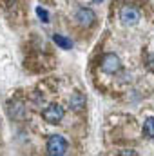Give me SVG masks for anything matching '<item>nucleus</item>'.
Here are the masks:
<instances>
[{
	"label": "nucleus",
	"instance_id": "7",
	"mask_svg": "<svg viewBox=\"0 0 154 156\" xmlns=\"http://www.w3.org/2000/svg\"><path fill=\"white\" fill-rule=\"evenodd\" d=\"M53 42L56 45H60L62 49H71L73 47V42L69 38H65V37H62V35H53Z\"/></svg>",
	"mask_w": 154,
	"mask_h": 156
},
{
	"label": "nucleus",
	"instance_id": "5",
	"mask_svg": "<svg viewBox=\"0 0 154 156\" xmlns=\"http://www.w3.org/2000/svg\"><path fill=\"white\" fill-rule=\"evenodd\" d=\"M76 22H78V26H82V27H91L96 22V15L89 7H80L76 11Z\"/></svg>",
	"mask_w": 154,
	"mask_h": 156
},
{
	"label": "nucleus",
	"instance_id": "12",
	"mask_svg": "<svg viewBox=\"0 0 154 156\" xmlns=\"http://www.w3.org/2000/svg\"><path fill=\"white\" fill-rule=\"evenodd\" d=\"M93 2H96V4H100V2H103V0H93Z\"/></svg>",
	"mask_w": 154,
	"mask_h": 156
},
{
	"label": "nucleus",
	"instance_id": "3",
	"mask_svg": "<svg viewBox=\"0 0 154 156\" xmlns=\"http://www.w3.org/2000/svg\"><path fill=\"white\" fill-rule=\"evenodd\" d=\"M120 69H121V62H120V58L114 53H109V55H105L102 58V71H105L109 75H114Z\"/></svg>",
	"mask_w": 154,
	"mask_h": 156
},
{
	"label": "nucleus",
	"instance_id": "2",
	"mask_svg": "<svg viewBox=\"0 0 154 156\" xmlns=\"http://www.w3.org/2000/svg\"><path fill=\"white\" fill-rule=\"evenodd\" d=\"M140 18H142V15L134 5H123L120 11V20L125 26H136L140 22Z\"/></svg>",
	"mask_w": 154,
	"mask_h": 156
},
{
	"label": "nucleus",
	"instance_id": "6",
	"mask_svg": "<svg viewBox=\"0 0 154 156\" xmlns=\"http://www.w3.org/2000/svg\"><path fill=\"white\" fill-rule=\"evenodd\" d=\"M69 102H71V107H73L75 111H80L82 107H85V96H83L82 93H75Z\"/></svg>",
	"mask_w": 154,
	"mask_h": 156
},
{
	"label": "nucleus",
	"instance_id": "8",
	"mask_svg": "<svg viewBox=\"0 0 154 156\" xmlns=\"http://www.w3.org/2000/svg\"><path fill=\"white\" fill-rule=\"evenodd\" d=\"M143 131L149 138H154V118H147L143 123Z\"/></svg>",
	"mask_w": 154,
	"mask_h": 156
},
{
	"label": "nucleus",
	"instance_id": "1",
	"mask_svg": "<svg viewBox=\"0 0 154 156\" xmlns=\"http://www.w3.org/2000/svg\"><path fill=\"white\" fill-rule=\"evenodd\" d=\"M67 147H69L67 140L60 134H53L47 140V154L51 156H64L67 153Z\"/></svg>",
	"mask_w": 154,
	"mask_h": 156
},
{
	"label": "nucleus",
	"instance_id": "10",
	"mask_svg": "<svg viewBox=\"0 0 154 156\" xmlns=\"http://www.w3.org/2000/svg\"><path fill=\"white\" fill-rule=\"evenodd\" d=\"M147 67H149V69L154 73V55H151V56L147 58Z\"/></svg>",
	"mask_w": 154,
	"mask_h": 156
},
{
	"label": "nucleus",
	"instance_id": "11",
	"mask_svg": "<svg viewBox=\"0 0 154 156\" xmlns=\"http://www.w3.org/2000/svg\"><path fill=\"white\" fill-rule=\"evenodd\" d=\"M121 154H136V151H121Z\"/></svg>",
	"mask_w": 154,
	"mask_h": 156
},
{
	"label": "nucleus",
	"instance_id": "9",
	"mask_svg": "<svg viewBox=\"0 0 154 156\" xmlns=\"http://www.w3.org/2000/svg\"><path fill=\"white\" fill-rule=\"evenodd\" d=\"M37 15H38V18L42 22H45V24L49 22V13H47L44 7H37Z\"/></svg>",
	"mask_w": 154,
	"mask_h": 156
},
{
	"label": "nucleus",
	"instance_id": "4",
	"mask_svg": "<svg viewBox=\"0 0 154 156\" xmlns=\"http://www.w3.org/2000/svg\"><path fill=\"white\" fill-rule=\"evenodd\" d=\"M64 107H60L58 104H51L44 113H42V116L45 122H49V123H60L62 122V118H64Z\"/></svg>",
	"mask_w": 154,
	"mask_h": 156
}]
</instances>
